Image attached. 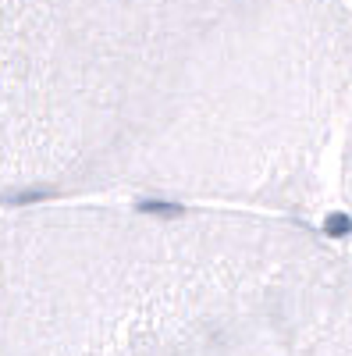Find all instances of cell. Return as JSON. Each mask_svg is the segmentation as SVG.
I'll use <instances>...</instances> for the list:
<instances>
[{
	"instance_id": "6da1fadb",
	"label": "cell",
	"mask_w": 352,
	"mask_h": 356,
	"mask_svg": "<svg viewBox=\"0 0 352 356\" xmlns=\"http://www.w3.org/2000/svg\"><path fill=\"white\" fill-rule=\"evenodd\" d=\"M352 118V0H0V207L306 214Z\"/></svg>"
},
{
	"instance_id": "7a4b0ae2",
	"label": "cell",
	"mask_w": 352,
	"mask_h": 356,
	"mask_svg": "<svg viewBox=\"0 0 352 356\" xmlns=\"http://www.w3.org/2000/svg\"><path fill=\"white\" fill-rule=\"evenodd\" d=\"M0 356H352V260L242 207L4 211Z\"/></svg>"
},
{
	"instance_id": "3957f363",
	"label": "cell",
	"mask_w": 352,
	"mask_h": 356,
	"mask_svg": "<svg viewBox=\"0 0 352 356\" xmlns=\"http://www.w3.org/2000/svg\"><path fill=\"white\" fill-rule=\"evenodd\" d=\"M342 186H345V196L352 203V118L345 125V150H342ZM352 218V214H349Z\"/></svg>"
}]
</instances>
